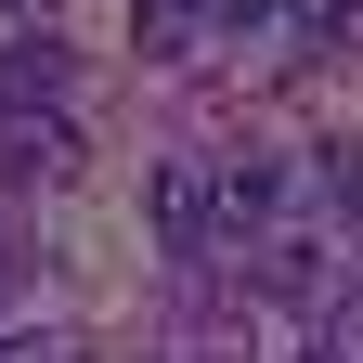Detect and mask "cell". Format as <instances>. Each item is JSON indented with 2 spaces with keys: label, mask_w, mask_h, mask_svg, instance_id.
I'll use <instances>...</instances> for the list:
<instances>
[{
  "label": "cell",
  "mask_w": 363,
  "mask_h": 363,
  "mask_svg": "<svg viewBox=\"0 0 363 363\" xmlns=\"http://www.w3.org/2000/svg\"><path fill=\"white\" fill-rule=\"evenodd\" d=\"M26 117H65V39L52 26L0 39V130H26Z\"/></svg>",
  "instance_id": "6da1fadb"
},
{
  "label": "cell",
  "mask_w": 363,
  "mask_h": 363,
  "mask_svg": "<svg viewBox=\"0 0 363 363\" xmlns=\"http://www.w3.org/2000/svg\"><path fill=\"white\" fill-rule=\"evenodd\" d=\"M156 234H169V259H220V195H208V156H169V169H156Z\"/></svg>",
  "instance_id": "7a4b0ae2"
},
{
  "label": "cell",
  "mask_w": 363,
  "mask_h": 363,
  "mask_svg": "<svg viewBox=\"0 0 363 363\" xmlns=\"http://www.w3.org/2000/svg\"><path fill=\"white\" fill-rule=\"evenodd\" d=\"M208 26H220V0H130V39H143V65H182Z\"/></svg>",
  "instance_id": "3957f363"
},
{
  "label": "cell",
  "mask_w": 363,
  "mask_h": 363,
  "mask_svg": "<svg viewBox=\"0 0 363 363\" xmlns=\"http://www.w3.org/2000/svg\"><path fill=\"white\" fill-rule=\"evenodd\" d=\"M363 26V0H286V65H337Z\"/></svg>",
  "instance_id": "277c9868"
},
{
  "label": "cell",
  "mask_w": 363,
  "mask_h": 363,
  "mask_svg": "<svg viewBox=\"0 0 363 363\" xmlns=\"http://www.w3.org/2000/svg\"><path fill=\"white\" fill-rule=\"evenodd\" d=\"M0 169H13V182H65V169H78V117H26V130H0Z\"/></svg>",
  "instance_id": "5b68a950"
},
{
  "label": "cell",
  "mask_w": 363,
  "mask_h": 363,
  "mask_svg": "<svg viewBox=\"0 0 363 363\" xmlns=\"http://www.w3.org/2000/svg\"><path fill=\"white\" fill-rule=\"evenodd\" d=\"M272 13H286V0H220V26H272Z\"/></svg>",
  "instance_id": "8992f818"
},
{
  "label": "cell",
  "mask_w": 363,
  "mask_h": 363,
  "mask_svg": "<svg viewBox=\"0 0 363 363\" xmlns=\"http://www.w3.org/2000/svg\"><path fill=\"white\" fill-rule=\"evenodd\" d=\"M0 363H65V350H39V337H0Z\"/></svg>",
  "instance_id": "52a82bcc"
},
{
  "label": "cell",
  "mask_w": 363,
  "mask_h": 363,
  "mask_svg": "<svg viewBox=\"0 0 363 363\" xmlns=\"http://www.w3.org/2000/svg\"><path fill=\"white\" fill-rule=\"evenodd\" d=\"M325 363H363V350H350V337H325Z\"/></svg>",
  "instance_id": "ba28073f"
},
{
  "label": "cell",
  "mask_w": 363,
  "mask_h": 363,
  "mask_svg": "<svg viewBox=\"0 0 363 363\" xmlns=\"http://www.w3.org/2000/svg\"><path fill=\"white\" fill-rule=\"evenodd\" d=\"M13 13H26V0H13Z\"/></svg>",
  "instance_id": "9c48e42d"
}]
</instances>
